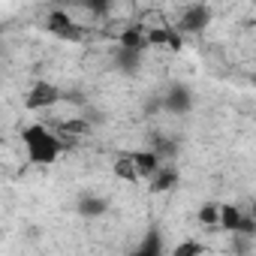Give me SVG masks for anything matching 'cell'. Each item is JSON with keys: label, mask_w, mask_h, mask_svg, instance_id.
Wrapping results in <instances>:
<instances>
[{"label": "cell", "mask_w": 256, "mask_h": 256, "mask_svg": "<svg viewBox=\"0 0 256 256\" xmlns=\"http://www.w3.org/2000/svg\"><path fill=\"white\" fill-rule=\"evenodd\" d=\"M22 145H24L28 166H34V169L54 166L60 160V154L66 151L64 139L52 130L46 120H30L28 126H22Z\"/></svg>", "instance_id": "cell-1"}, {"label": "cell", "mask_w": 256, "mask_h": 256, "mask_svg": "<svg viewBox=\"0 0 256 256\" xmlns=\"http://www.w3.org/2000/svg\"><path fill=\"white\" fill-rule=\"evenodd\" d=\"M175 22L172 28L181 36H202L211 24H214V10L205 4H190V6H175Z\"/></svg>", "instance_id": "cell-2"}, {"label": "cell", "mask_w": 256, "mask_h": 256, "mask_svg": "<svg viewBox=\"0 0 256 256\" xmlns=\"http://www.w3.org/2000/svg\"><path fill=\"white\" fill-rule=\"evenodd\" d=\"M24 108L28 112H54L58 106H64V90L54 84V82H48V78H40V82H34L28 90H24Z\"/></svg>", "instance_id": "cell-3"}, {"label": "cell", "mask_w": 256, "mask_h": 256, "mask_svg": "<svg viewBox=\"0 0 256 256\" xmlns=\"http://www.w3.org/2000/svg\"><path fill=\"white\" fill-rule=\"evenodd\" d=\"M160 102H163V112H169V114H175V118H184V114L193 112V90H190L187 84L175 82V84L166 88V94L160 96Z\"/></svg>", "instance_id": "cell-4"}, {"label": "cell", "mask_w": 256, "mask_h": 256, "mask_svg": "<svg viewBox=\"0 0 256 256\" xmlns=\"http://www.w3.org/2000/svg\"><path fill=\"white\" fill-rule=\"evenodd\" d=\"M130 157H133V166H136V172H139V181L142 184H148L166 163L160 160V154L157 151H151V148H139V151H130Z\"/></svg>", "instance_id": "cell-5"}, {"label": "cell", "mask_w": 256, "mask_h": 256, "mask_svg": "<svg viewBox=\"0 0 256 256\" xmlns=\"http://www.w3.org/2000/svg\"><path fill=\"white\" fill-rule=\"evenodd\" d=\"M178 184H181V169L175 166V163H166L145 187L154 193V196H166V193H175L178 190Z\"/></svg>", "instance_id": "cell-6"}, {"label": "cell", "mask_w": 256, "mask_h": 256, "mask_svg": "<svg viewBox=\"0 0 256 256\" xmlns=\"http://www.w3.org/2000/svg\"><path fill=\"white\" fill-rule=\"evenodd\" d=\"M108 211V199L100 196V193H82L78 202H76V214L84 217V220H96V217H106Z\"/></svg>", "instance_id": "cell-7"}, {"label": "cell", "mask_w": 256, "mask_h": 256, "mask_svg": "<svg viewBox=\"0 0 256 256\" xmlns=\"http://www.w3.org/2000/svg\"><path fill=\"white\" fill-rule=\"evenodd\" d=\"M193 223L202 229V232H220V202L217 199H208L196 208V217Z\"/></svg>", "instance_id": "cell-8"}, {"label": "cell", "mask_w": 256, "mask_h": 256, "mask_svg": "<svg viewBox=\"0 0 256 256\" xmlns=\"http://www.w3.org/2000/svg\"><path fill=\"white\" fill-rule=\"evenodd\" d=\"M112 175H114L118 181H124V184H142L130 154H118V157H112Z\"/></svg>", "instance_id": "cell-9"}, {"label": "cell", "mask_w": 256, "mask_h": 256, "mask_svg": "<svg viewBox=\"0 0 256 256\" xmlns=\"http://www.w3.org/2000/svg\"><path fill=\"white\" fill-rule=\"evenodd\" d=\"M247 211H250V217H253V220H256V199H253V202H250V205H247Z\"/></svg>", "instance_id": "cell-10"}]
</instances>
